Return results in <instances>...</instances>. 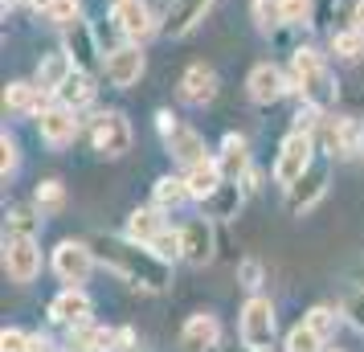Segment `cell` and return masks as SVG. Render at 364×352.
I'll use <instances>...</instances> for the list:
<instances>
[{
  "mask_svg": "<svg viewBox=\"0 0 364 352\" xmlns=\"http://www.w3.org/2000/svg\"><path fill=\"white\" fill-rule=\"evenodd\" d=\"M102 262L115 270L123 283L144 287V291H164V287L172 283L168 262L151 250V246L135 242V238H107V246H102Z\"/></svg>",
  "mask_w": 364,
  "mask_h": 352,
  "instance_id": "6da1fadb",
  "label": "cell"
},
{
  "mask_svg": "<svg viewBox=\"0 0 364 352\" xmlns=\"http://www.w3.org/2000/svg\"><path fill=\"white\" fill-rule=\"evenodd\" d=\"M291 82H295V90L303 95V102H315V107H323V111L336 102V78H331L323 53L295 50V58H291Z\"/></svg>",
  "mask_w": 364,
  "mask_h": 352,
  "instance_id": "7a4b0ae2",
  "label": "cell"
},
{
  "mask_svg": "<svg viewBox=\"0 0 364 352\" xmlns=\"http://www.w3.org/2000/svg\"><path fill=\"white\" fill-rule=\"evenodd\" d=\"M132 123H127V115L123 111H102V115H95V123H90V144H95V151L99 156H107V160H119V156H127L132 151Z\"/></svg>",
  "mask_w": 364,
  "mask_h": 352,
  "instance_id": "3957f363",
  "label": "cell"
},
{
  "mask_svg": "<svg viewBox=\"0 0 364 352\" xmlns=\"http://www.w3.org/2000/svg\"><path fill=\"white\" fill-rule=\"evenodd\" d=\"M311 148H315L311 132H291L282 139V151H279V160H274V181H279L282 188L295 185L299 176L311 168Z\"/></svg>",
  "mask_w": 364,
  "mask_h": 352,
  "instance_id": "277c9868",
  "label": "cell"
},
{
  "mask_svg": "<svg viewBox=\"0 0 364 352\" xmlns=\"http://www.w3.org/2000/svg\"><path fill=\"white\" fill-rule=\"evenodd\" d=\"M4 270L13 283H33L41 270V250L33 234H9L4 238Z\"/></svg>",
  "mask_w": 364,
  "mask_h": 352,
  "instance_id": "5b68a950",
  "label": "cell"
},
{
  "mask_svg": "<svg viewBox=\"0 0 364 352\" xmlns=\"http://www.w3.org/2000/svg\"><path fill=\"white\" fill-rule=\"evenodd\" d=\"M111 21H115V29L127 37L132 46H144V41L156 33V13H151L148 0H115Z\"/></svg>",
  "mask_w": 364,
  "mask_h": 352,
  "instance_id": "8992f818",
  "label": "cell"
},
{
  "mask_svg": "<svg viewBox=\"0 0 364 352\" xmlns=\"http://www.w3.org/2000/svg\"><path fill=\"white\" fill-rule=\"evenodd\" d=\"M270 340H274V307L262 295H250L246 307H242V344L266 352Z\"/></svg>",
  "mask_w": 364,
  "mask_h": 352,
  "instance_id": "52a82bcc",
  "label": "cell"
},
{
  "mask_svg": "<svg viewBox=\"0 0 364 352\" xmlns=\"http://www.w3.org/2000/svg\"><path fill=\"white\" fill-rule=\"evenodd\" d=\"M90 270H95V250L86 246V242H62L58 250H53V274L70 287H82L90 279Z\"/></svg>",
  "mask_w": 364,
  "mask_h": 352,
  "instance_id": "ba28073f",
  "label": "cell"
},
{
  "mask_svg": "<svg viewBox=\"0 0 364 352\" xmlns=\"http://www.w3.org/2000/svg\"><path fill=\"white\" fill-rule=\"evenodd\" d=\"M323 144H328L331 156H344V160L360 156V151H364V123L328 115V119H323Z\"/></svg>",
  "mask_w": 364,
  "mask_h": 352,
  "instance_id": "9c48e42d",
  "label": "cell"
},
{
  "mask_svg": "<svg viewBox=\"0 0 364 352\" xmlns=\"http://www.w3.org/2000/svg\"><path fill=\"white\" fill-rule=\"evenodd\" d=\"M323 193H328V168L311 164L295 185H287V209L291 213H307V209H315L323 201Z\"/></svg>",
  "mask_w": 364,
  "mask_h": 352,
  "instance_id": "30bf717a",
  "label": "cell"
},
{
  "mask_svg": "<svg viewBox=\"0 0 364 352\" xmlns=\"http://www.w3.org/2000/svg\"><path fill=\"white\" fill-rule=\"evenodd\" d=\"M102 74H107V82L119 86V90H127V86H135L139 78H144V53H139V46H119V50L107 53V66H102Z\"/></svg>",
  "mask_w": 364,
  "mask_h": 352,
  "instance_id": "8fae6325",
  "label": "cell"
},
{
  "mask_svg": "<svg viewBox=\"0 0 364 352\" xmlns=\"http://www.w3.org/2000/svg\"><path fill=\"white\" fill-rule=\"evenodd\" d=\"M66 53L74 58V66L86 70V74L107 66V58H99V41H95V33H90V25L82 17L74 21V25H66Z\"/></svg>",
  "mask_w": 364,
  "mask_h": 352,
  "instance_id": "7c38bea8",
  "label": "cell"
},
{
  "mask_svg": "<svg viewBox=\"0 0 364 352\" xmlns=\"http://www.w3.org/2000/svg\"><path fill=\"white\" fill-rule=\"evenodd\" d=\"M213 9V0H172L164 13V25H160V33L164 37H184L193 33L200 21H205V13Z\"/></svg>",
  "mask_w": 364,
  "mask_h": 352,
  "instance_id": "4fadbf2b",
  "label": "cell"
},
{
  "mask_svg": "<svg viewBox=\"0 0 364 352\" xmlns=\"http://www.w3.org/2000/svg\"><path fill=\"white\" fill-rule=\"evenodd\" d=\"M246 90H250V99L258 102V107H270V102H279L282 95H287V74H282L279 66L262 62V66H254V70H250Z\"/></svg>",
  "mask_w": 364,
  "mask_h": 352,
  "instance_id": "5bb4252c",
  "label": "cell"
},
{
  "mask_svg": "<svg viewBox=\"0 0 364 352\" xmlns=\"http://www.w3.org/2000/svg\"><path fill=\"white\" fill-rule=\"evenodd\" d=\"M181 242H184V262H193V267H205V262H213V225L205 218H193L184 221L181 230Z\"/></svg>",
  "mask_w": 364,
  "mask_h": 352,
  "instance_id": "9a60e30c",
  "label": "cell"
},
{
  "mask_svg": "<svg viewBox=\"0 0 364 352\" xmlns=\"http://www.w3.org/2000/svg\"><path fill=\"white\" fill-rule=\"evenodd\" d=\"M90 311H95V303H90V295H86L82 287H66V291L50 303V319L70 324V328L86 324V319H90Z\"/></svg>",
  "mask_w": 364,
  "mask_h": 352,
  "instance_id": "2e32d148",
  "label": "cell"
},
{
  "mask_svg": "<svg viewBox=\"0 0 364 352\" xmlns=\"http://www.w3.org/2000/svg\"><path fill=\"white\" fill-rule=\"evenodd\" d=\"M181 99L188 102V107H209V102L217 99V74L209 66H188L181 78Z\"/></svg>",
  "mask_w": 364,
  "mask_h": 352,
  "instance_id": "e0dca14e",
  "label": "cell"
},
{
  "mask_svg": "<svg viewBox=\"0 0 364 352\" xmlns=\"http://www.w3.org/2000/svg\"><path fill=\"white\" fill-rule=\"evenodd\" d=\"M78 135V119H74V111L70 107H46L41 111V139L46 144H53V148H62V144H70Z\"/></svg>",
  "mask_w": 364,
  "mask_h": 352,
  "instance_id": "ac0fdd59",
  "label": "cell"
},
{
  "mask_svg": "<svg viewBox=\"0 0 364 352\" xmlns=\"http://www.w3.org/2000/svg\"><path fill=\"white\" fill-rule=\"evenodd\" d=\"M217 336H221L217 319L209 316V311H197V316H188V324L181 328V348L184 352H209L217 344Z\"/></svg>",
  "mask_w": 364,
  "mask_h": 352,
  "instance_id": "d6986e66",
  "label": "cell"
},
{
  "mask_svg": "<svg viewBox=\"0 0 364 352\" xmlns=\"http://www.w3.org/2000/svg\"><path fill=\"white\" fill-rule=\"evenodd\" d=\"M74 70L78 66H74V58H70L66 50H53V53H46L41 66H37V86H41L46 95H58V86L66 82Z\"/></svg>",
  "mask_w": 364,
  "mask_h": 352,
  "instance_id": "ffe728a7",
  "label": "cell"
},
{
  "mask_svg": "<svg viewBox=\"0 0 364 352\" xmlns=\"http://www.w3.org/2000/svg\"><path fill=\"white\" fill-rule=\"evenodd\" d=\"M164 144H168V151L181 160V164H205L209 156H205V135L200 132H193V127H176L172 135H164Z\"/></svg>",
  "mask_w": 364,
  "mask_h": 352,
  "instance_id": "44dd1931",
  "label": "cell"
},
{
  "mask_svg": "<svg viewBox=\"0 0 364 352\" xmlns=\"http://www.w3.org/2000/svg\"><path fill=\"white\" fill-rule=\"evenodd\" d=\"M184 181H188V193H193L197 201H209L217 188L225 185V172H221V164H217V160H205V164L188 168V172H184Z\"/></svg>",
  "mask_w": 364,
  "mask_h": 352,
  "instance_id": "7402d4cb",
  "label": "cell"
},
{
  "mask_svg": "<svg viewBox=\"0 0 364 352\" xmlns=\"http://www.w3.org/2000/svg\"><path fill=\"white\" fill-rule=\"evenodd\" d=\"M221 172H225V181H237V176H246L250 172V148H246V135H225V144H221Z\"/></svg>",
  "mask_w": 364,
  "mask_h": 352,
  "instance_id": "603a6c76",
  "label": "cell"
},
{
  "mask_svg": "<svg viewBox=\"0 0 364 352\" xmlns=\"http://www.w3.org/2000/svg\"><path fill=\"white\" fill-rule=\"evenodd\" d=\"M160 213H164L160 205H156V209H135L132 218H127V238L144 242V246H151V242H156V238H160V234L168 230Z\"/></svg>",
  "mask_w": 364,
  "mask_h": 352,
  "instance_id": "cb8c5ba5",
  "label": "cell"
},
{
  "mask_svg": "<svg viewBox=\"0 0 364 352\" xmlns=\"http://www.w3.org/2000/svg\"><path fill=\"white\" fill-rule=\"evenodd\" d=\"M90 99H95V86H90V74H86V70H74L66 82L58 86V102H62V107H70V111L86 107Z\"/></svg>",
  "mask_w": 364,
  "mask_h": 352,
  "instance_id": "d4e9b609",
  "label": "cell"
},
{
  "mask_svg": "<svg viewBox=\"0 0 364 352\" xmlns=\"http://www.w3.org/2000/svg\"><path fill=\"white\" fill-rule=\"evenodd\" d=\"M4 107H13L21 115H41V86H29V82H13L4 90Z\"/></svg>",
  "mask_w": 364,
  "mask_h": 352,
  "instance_id": "484cf974",
  "label": "cell"
},
{
  "mask_svg": "<svg viewBox=\"0 0 364 352\" xmlns=\"http://www.w3.org/2000/svg\"><path fill=\"white\" fill-rule=\"evenodd\" d=\"M331 53L340 58V62H360L364 58V29H336L331 33Z\"/></svg>",
  "mask_w": 364,
  "mask_h": 352,
  "instance_id": "4316f807",
  "label": "cell"
},
{
  "mask_svg": "<svg viewBox=\"0 0 364 352\" xmlns=\"http://www.w3.org/2000/svg\"><path fill=\"white\" fill-rule=\"evenodd\" d=\"M33 4H37V13L50 21V25H62V29L74 25L78 13H82V4H78V0H33Z\"/></svg>",
  "mask_w": 364,
  "mask_h": 352,
  "instance_id": "83f0119b",
  "label": "cell"
},
{
  "mask_svg": "<svg viewBox=\"0 0 364 352\" xmlns=\"http://www.w3.org/2000/svg\"><path fill=\"white\" fill-rule=\"evenodd\" d=\"M209 213H213V218H233V213H237V209H242V188H237V181H225V185L217 188L213 197H209Z\"/></svg>",
  "mask_w": 364,
  "mask_h": 352,
  "instance_id": "f1b7e54d",
  "label": "cell"
},
{
  "mask_svg": "<svg viewBox=\"0 0 364 352\" xmlns=\"http://www.w3.org/2000/svg\"><path fill=\"white\" fill-rule=\"evenodd\" d=\"M188 197H193V193H188V181H184V176H160V181H156V205H160V209H176V205H184Z\"/></svg>",
  "mask_w": 364,
  "mask_h": 352,
  "instance_id": "f546056e",
  "label": "cell"
},
{
  "mask_svg": "<svg viewBox=\"0 0 364 352\" xmlns=\"http://www.w3.org/2000/svg\"><path fill=\"white\" fill-rule=\"evenodd\" d=\"M119 344V332H111V328H86V324H78V348L82 352H111Z\"/></svg>",
  "mask_w": 364,
  "mask_h": 352,
  "instance_id": "4dcf8cb0",
  "label": "cell"
},
{
  "mask_svg": "<svg viewBox=\"0 0 364 352\" xmlns=\"http://www.w3.org/2000/svg\"><path fill=\"white\" fill-rule=\"evenodd\" d=\"M287 352H323V336H319L311 324L303 319L295 332L287 336Z\"/></svg>",
  "mask_w": 364,
  "mask_h": 352,
  "instance_id": "1f68e13d",
  "label": "cell"
},
{
  "mask_svg": "<svg viewBox=\"0 0 364 352\" xmlns=\"http://www.w3.org/2000/svg\"><path fill=\"white\" fill-rule=\"evenodd\" d=\"M33 201H37V209H41V213H58V209L66 205V188H62V181H41Z\"/></svg>",
  "mask_w": 364,
  "mask_h": 352,
  "instance_id": "d6a6232c",
  "label": "cell"
},
{
  "mask_svg": "<svg viewBox=\"0 0 364 352\" xmlns=\"http://www.w3.org/2000/svg\"><path fill=\"white\" fill-rule=\"evenodd\" d=\"M254 21H258V29H262V33L287 25V21H282V0H254Z\"/></svg>",
  "mask_w": 364,
  "mask_h": 352,
  "instance_id": "836d02e7",
  "label": "cell"
},
{
  "mask_svg": "<svg viewBox=\"0 0 364 352\" xmlns=\"http://www.w3.org/2000/svg\"><path fill=\"white\" fill-rule=\"evenodd\" d=\"M151 250L160 254L164 262H172V258H181V254H184L181 230H164V234H160V238H156V242H151Z\"/></svg>",
  "mask_w": 364,
  "mask_h": 352,
  "instance_id": "e575fe53",
  "label": "cell"
},
{
  "mask_svg": "<svg viewBox=\"0 0 364 352\" xmlns=\"http://www.w3.org/2000/svg\"><path fill=\"white\" fill-rule=\"evenodd\" d=\"M311 0H282V21L287 25H311Z\"/></svg>",
  "mask_w": 364,
  "mask_h": 352,
  "instance_id": "d590c367",
  "label": "cell"
},
{
  "mask_svg": "<svg viewBox=\"0 0 364 352\" xmlns=\"http://www.w3.org/2000/svg\"><path fill=\"white\" fill-rule=\"evenodd\" d=\"M307 324L328 340V336L336 332V311H331V307H311V311H307Z\"/></svg>",
  "mask_w": 364,
  "mask_h": 352,
  "instance_id": "8d00e7d4",
  "label": "cell"
},
{
  "mask_svg": "<svg viewBox=\"0 0 364 352\" xmlns=\"http://www.w3.org/2000/svg\"><path fill=\"white\" fill-rule=\"evenodd\" d=\"M237 279H242V287H246V291H258V287H262V262H258V258L237 262Z\"/></svg>",
  "mask_w": 364,
  "mask_h": 352,
  "instance_id": "74e56055",
  "label": "cell"
},
{
  "mask_svg": "<svg viewBox=\"0 0 364 352\" xmlns=\"http://www.w3.org/2000/svg\"><path fill=\"white\" fill-rule=\"evenodd\" d=\"M0 352H29V336L21 328H4L0 332Z\"/></svg>",
  "mask_w": 364,
  "mask_h": 352,
  "instance_id": "f35d334b",
  "label": "cell"
},
{
  "mask_svg": "<svg viewBox=\"0 0 364 352\" xmlns=\"http://www.w3.org/2000/svg\"><path fill=\"white\" fill-rule=\"evenodd\" d=\"M0 151H4V156H0V172H4V181H9L13 168H17V144H13V135L9 132L0 135Z\"/></svg>",
  "mask_w": 364,
  "mask_h": 352,
  "instance_id": "ab89813d",
  "label": "cell"
},
{
  "mask_svg": "<svg viewBox=\"0 0 364 352\" xmlns=\"http://www.w3.org/2000/svg\"><path fill=\"white\" fill-rule=\"evenodd\" d=\"M344 316L364 332V291H356V295H348V299H344Z\"/></svg>",
  "mask_w": 364,
  "mask_h": 352,
  "instance_id": "60d3db41",
  "label": "cell"
},
{
  "mask_svg": "<svg viewBox=\"0 0 364 352\" xmlns=\"http://www.w3.org/2000/svg\"><path fill=\"white\" fill-rule=\"evenodd\" d=\"M156 123H160V135H172L176 127H181V123L172 119V111H160V115H156Z\"/></svg>",
  "mask_w": 364,
  "mask_h": 352,
  "instance_id": "b9f144b4",
  "label": "cell"
},
{
  "mask_svg": "<svg viewBox=\"0 0 364 352\" xmlns=\"http://www.w3.org/2000/svg\"><path fill=\"white\" fill-rule=\"evenodd\" d=\"M29 352H50V340L46 336H29Z\"/></svg>",
  "mask_w": 364,
  "mask_h": 352,
  "instance_id": "7bdbcfd3",
  "label": "cell"
},
{
  "mask_svg": "<svg viewBox=\"0 0 364 352\" xmlns=\"http://www.w3.org/2000/svg\"><path fill=\"white\" fill-rule=\"evenodd\" d=\"M352 25H356V29H364V0L352 9Z\"/></svg>",
  "mask_w": 364,
  "mask_h": 352,
  "instance_id": "ee69618b",
  "label": "cell"
},
{
  "mask_svg": "<svg viewBox=\"0 0 364 352\" xmlns=\"http://www.w3.org/2000/svg\"><path fill=\"white\" fill-rule=\"evenodd\" d=\"M233 352H262V348H250V344H246V348H233Z\"/></svg>",
  "mask_w": 364,
  "mask_h": 352,
  "instance_id": "f6af8a7d",
  "label": "cell"
},
{
  "mask_svg": "<svg viewBox=\"0 0 364 352\" xmlns=\"http://www.w3.org/2000/svg\"><path fill=\"white\" fill-rule=\"evenodd\" d=\"M4 4H29V0H4Z\"/></svg>",
  "mask_w": 364,
  "mask_h": 352,
  "instance_id": "bcb514c9",
  "label": "cell"
}]
</instances>
